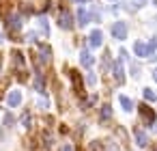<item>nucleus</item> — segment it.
Instances as JSON below:
<instances>
[{"label":"nucleus","instance_id":"nucleus-2","mask_svg":"<svg viewBox=\"0 0 157 151\" xmlns=\"http://www.w3.org/2000/svg\"><path fill=\"white\" fill-rule=\"evenodd\" d=\"M112 37L118 39V41H123V39L127 37V24H125V22H116V24L112 26Z\"/></svg>","mask_w":157,"mask_h":151},{"label":"nucleus","instance_id":"nucleus-10","mask_svg":"<svg viewBox=\"0 0 157 151\" xmlns=\"http://www.w3.org/2000/svg\"><path fill=\"white\" fill-rule=\"evenodd\" d=\"M39 54H41V63H48L50 56H52V48L45 46V43H39Z\"/></svg>","mask_w":157,"mask_h":151},{"label":"nucleus","instance_id":"nucleus-1","mask_svg":"<svg viewBox=\"0 0 157 151\" xmlns=\"http://www.w3.org/2000/svg\"><path fill=\"white\" fill-rule=\"evenodd\" d=\"M138 114H140V119H142V123L146 125V127H155V110L153 108H148L146 104H138Z\"/></svg>","mask_w":157,"mask_h":151},{"label":"nucleus","instance_id":"nucleus-4","mask_svg":"<svg viewBox=\"0 0 157 151\" xmlns=\"http://www.w3.org/2000/svg\"><path fill=\"white\" fill-rule=\"evenodd\" d=\"M133 52H136V56H142V58H146V56L151 54L148 46L142 43V41H136V43H133Z\"/></svg>","mask_w":157,"mask_h":151},{"label":"nucleus","instance_id":"nucleus-6","mask_svg":"<svg viewBox=\"0 0 157 151\" xmlns=\"http://www.w3.org/2000/svg\"><path fill=\"white\" fill-rule=\"evenodd\" d=\"M88 43H90V48H99V46L103 43V35H101V30H93L90 37H88Z\"/></svg>","mask_w":157,"mask_h":151},{"label":"nucleus","instance_id":"nucleus-7","mask_svg":"<svg viewBox=\"0 0 157 151\" xmlns=\"http://www.w3.org/2000/svg\"><path fill=\"white\" fill-rule=\"evenodd\" d=\"M90 18H93V15H90L84 7H80V11H78V24H80V26H86V24L90 22Z\"/></svg>","mask_w":157,"mask_h":151},{"label":"nucleus","instance_id":"nucleus-15","mask_svg":"<svg viewBox=\"0 0 157 151\" xmlns=\"http://www.w3.org/2000/svg\"><path fill=\"white\" fill-rule=\"evenodd\" d=\"M35 89L39 93H45V84H43V76L41 74H37V78H35Z\"/></svg>","mask_w":157,"mask_h":151},{"label":"nucleus","instance_id":"nucleus-13","mask_svg":"<svg viewBox=\"0 0 157 151\" xmlns=\"http://www.w3.org/2000/svg\"><path fill=\"white\" fill-rule=\"evenodd\" d=\"M80 61H82L84 67H93V63H95V58H93V54H90L88 50H82V58H80Z\"/></svg>","mask_w":157,"mask_h":151},{"label":"nucleus","instance_id":"nucleus-20","mask_svg":"<svg viewBox=\"0 0 157 151\" xmlns=\"http://www.w3.org/2000/svg\"><path fill=\"white\" fill-rule=\"evenodd\" d=\"M86 82H88V84H95V82H97V78H95L93 74H88V76H86Z\"/></svg>","mask_w":157,"mask_h":151},{"label":"nucleus","instance_id":"nucleus-3","mask_svg":"<svg viewBox=\"0 0 157 151\" xmlns=\"http://www.w3.org/2000/svg\"><path fill=\"white\" fill-rule=\"evenodd\" d=\"M58 24H60V28H71V26H73V18H71V13H69L67 9H63V11H60Z\"/></svg>","mask_w":157,"mask_h":151},{"label":"nucleus","instance_id":"nucleus-19","mask_svg":"<svg viewBox=\"0 0 157 151\" xmlns=\"http://www.w3.org/2000/svg\"><path fill=\"white\" fill-rule=\"evenodd\" d=\"M148 50L153 52V50H157V37H153L151 39V43H148Z\"/></svg>","mask_w":157,"mask_h":151},{"label":"nucleus","instance_id":"nucleus-21","mask_svg":"<svg viewBox=\"0 0 157 151\" xmlns=\"http://www.w3.org/2000/svg\"><path fill=\"white\" fill-rule=\"evenodd\" d=\"M63 151H75V149H73V145H67V147H65Z\"/></svg>","mask_w":157,"mask_h":151},{"label":"nucleus","instance_id":"nucleus-9","mask_svg":"<svg viewBox=\"0 0 157 151\" xmlns=\"http://www.w3.org/2000/svg\"><path fill=\"white\" fill-rule=\"evenodd\" d=\"M7 26H9V30H13V33L20 30V28H22V18H20V15H11L9 22H7Z\"/></svg>","mask_w":157,"mask_h":151},{"label":"nucleus","instance_id":"nucleus-23","mask_svg":"<svg viewBox=\"0 0 157 151\" xmlns=\"http://www.w3.org/2000/svg\"><path fill=\"white\" fill-rule=\"evenodd\" d=\"M2 41H5V35H2V33H0V43H2Z\"/></svg>","mask_w":157,"mask_h":151},{"label":"nucleus","instance_id":"nucleus-12","mask_svg":"<svg viewBox=\"0 0 157 151\" xmlns=\"http://www.w3.org/2000/svg\"><path fill=\"white\" fill-rule=\"evenodd\" d=\"M22 104V93L20 91H11V95H9V106L11 108H17Z\"/></svg>","mask_w":157,"mask_h":151},{"label":"nucleus","instance_id":"nucleus-16","mask_svg":"<svg viewBox=\"0 0 157 151\" xmlns=\"http://www.w3.org/2000/svg\"><path fill=\"white\" fill-rule=\"evenodd\" d=\"M144 99H146V101H155V99H157L155 91H153V89H144Z\"/></svg>","mask_w":157,"mask_h":151},{"label":"nucleus","instance_id":"nucleus-22","mask_svg":"<svg viewBox=\"0 0 157 151\" xmlns=\"http://www.w3.org/2000/svg\"><path fill=\"white\" fill-rule=\"evenodd\" d=\"M153 78H155V82H157V69H155V71H153Z\"/></svg>","mask_w":157,"mask_h":151},{"label":"nucleus","instance_id":"nucleus-18","mask_svg":"<svg viewBox=\"0 0 157 151\" xmlns=\"http://www.w3.org/2000/svg\"><path fill=\"white\" fill-rule=\"evenodd\" d=\"M39 26H41L43 37H48V22H45V18H41V20H39Z\"/></svg>","mask_w":157,"mask_h":151},{"label":"nucleus","instance_id":"nucleus-5","mask_svg":"<svg viewBox=\"0 0 157 151\" xmlns=\"http://www.w3.org/2000/svg\"><path fill=\"white\" fill-rule=\"evenodd\" d=\"M133 136H136L138 147H146V145H148V136H146V132H144V129L136 127V129H133Z\"/></svg>","mask_w":157,"mask_h":151},{"label":"nucleus","instance_id":"nucleus-17","mask_svg":"<svg viewBox=\"0 0 157 151\" xmlns=\"http://www.w3.org/2000/svg\"><path fill=\"white\" fill-rule=\"evenodd\" d=\"M110 117H112V110H110V106L105 104V106L101 108V121H108Z\"/></svg>","mask_w":157,"mask_h":151},{"label":"nucleus","instance_id":"nucleus-11","mask_svg":"<svg viewBox=\"0 0 157 151\" xmlns=\"http://www.w3.org/2000/svg\"><path fill=\"white\" fill-rule=\"evenodd\" d=\"M69 78H71V82H73V89H75L78 93H82V80H80V74H78L75 69H71V71H69Z\"/></svg>","mask_w":157,"mask_h":151},{"label":"nucleus","instance_id":"nucleus-24","mask_svg":"<svg viewBox=\"0 0 157 151\" xmlns=\"http://www.w3.org/2000/svg\"><path fill=\"white\" fill-rule=\"evenodd\" d=\"M75 2H86V0H75Z\"/></svg>","mask_w":157,"mask_h":151},{"label":"nucleus","instance_id":"nucleus-8","mask_svg":"<svg viewBox=\"0 0 157 151\" xmlns=\"http://www.w3.org/2000/svg\"><path fill=\"white\" fill-rule=\"evenodd\" d=\"M112 71H114V78L123 84V82H125V69H123V63H121V61H118V63H114Z\"/></svg>","mask_w":157,"mask_h":151},{"label":"nucleus","instance_id":"nucleus-14","mask_svg":"<svg viewBox=\"0 0 157 151\" xmlns=\"http://www.w3.org/2000/svg\"><path fill=\"white\" fill-rule=\"evenodd\" d=\"M118 104L123 106V110H125V112H129V110L133 108V104H131V99H129L127 95H118Z\"/></svg>","mask_w":157,"mask_h":151}]
</instances>
